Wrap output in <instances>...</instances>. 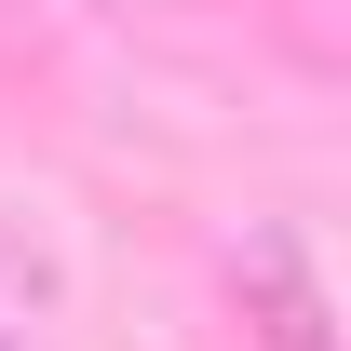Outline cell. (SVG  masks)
<instances>
[{"label": "cell", "mask_w": 351, "mask_h": 351, "mask_svg": "<svg viewBox=\"0 0 351 351\" xmlns=\"http://www.w3.org/2000/svg\"><path fill=\"white\" fill-rule=\"evenodd\" d=\"M230 284H243V311H257V338H270V351H338L324 284H311V257H298V230H243Z\"/></svg>", "instance_id": "1"}, {"label": "cell", "mask_w": 351, "mask_h": 351, "mask_svg": "<svg viewBox=\"0 0 351 351\" xmlns=\"http://www.w3.org/2000/svg\"><path fill=\"white\" fill-rule=\"evenodd\" d=\"M41 14H189V0H41Z\"/></svg>", "instance_id": "2"}]
</instances>
